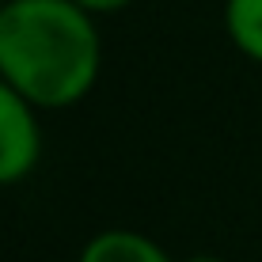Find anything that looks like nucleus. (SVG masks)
I'll list each match as a JSON object with an SVG mask.
<instances>
[{"label":"nucleus","mask_w":262,"mask_h":262,"mask_svg":"<svg viewBox=\"0 0 262 262\" xmlns=\"http://www.w3.org/2000/svg\"><path fill=\"white\" fill-rule=\"evenodd\" d=\"M103 72L95 15L72 0H8L0 12V80L38 111L92 95Z\"/></svg>","instance_id":"nucleus-1"},{"label":"nucleus","mask_w":262,"mask_h":262,"mask_svg":"<svg viewBox=\"0 0 262 262\" xmlns=\"http://www.w3.org/2000/svg\"><path fill=\"white\" fill-rule=\"evenodd\" d=\"M42 118L12 84L0 80V190L19 186L42 164Z\"/></svg>","instance_id":"nucleus-2"},{"label":"nucleus","mask_w":262,"mask_h":262,"mask_svg":"<svg viewBox=\"0 0 262 262\" xmlns=\"http://www.w3.org/2000/svg\"><path fill=\"white\" fill-rule=\"evenodd\" d=\"M76 262H175L152 236L133 228H106L84 243Z\"/></svg>","instance_id":"nucleus-3"},{"label":"nucleus","mask_w":262,"mask_h":262,"mask_svg":"<svg viewBox=\"0 0 262 262\" xmlns=\"http://www.w3.org/2000/svg\"><path fill=\"white\" fill-rule=\"evenodd\" d=\"M224 34L247 61L262 65V0H224Z\"/></svg>","instance_id":"nucleus-4"},{"label":"nucleus","mask_w":262,"mask_h":262,"mask_svg":"<svg viewBox=\"0 0 262 262\" xmlns=\"http://www.w3.org/2000/svg\"><path fill=\"white\" fill-rule=\"evenodd\" d=\"M72 4H80L84 12H92V15H114V12H122V8L137 4V0H72Z\"/></svg>","instance_id":"nucleus-5"},{"label":"nucleus","mask_w":262,"mask_h":262,"mask_svg":"<svg viewBox=\"0 0 262 262\" xmlns=\"http://www.w3.org/2000/svg\"><path fill=\"white\" fill-rule=\"evenodd\" d=\"M183 262H224V258H216V255H190V258H183Z\"/></svg>","instance_id":"nucleus-6"},{"label":"nucleus","mask_w":262,"mask_h":262,"mask_svg":"<svg viewBox=\"0 0 262 262\" xmlns=\"http://www.w3.org/2000/svg\"><path fill=\"white\" fill-rule=\"evenodd\" d=\"M4 8H8V0H0V12H4Z\"/></svg>","instance_id":"nucleus-7"}]
</instances>
